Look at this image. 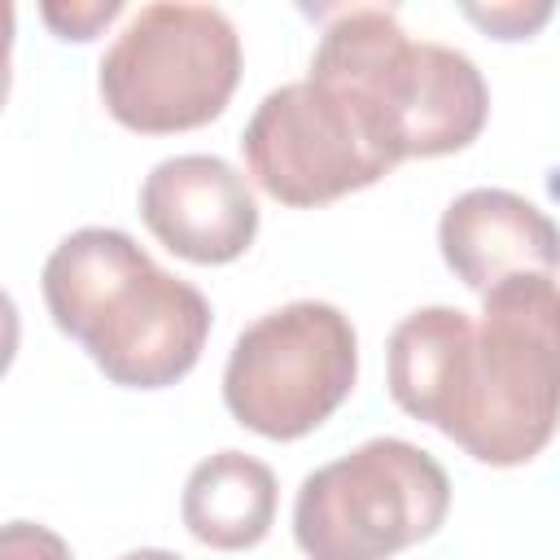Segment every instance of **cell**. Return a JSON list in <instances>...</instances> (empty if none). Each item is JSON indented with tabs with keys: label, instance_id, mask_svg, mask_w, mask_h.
I'll return each mask as SVG.
<instances>
[{
	"label": "cell",
	"instance_id": "obj_1",
	"mask_svg": "<svg viewBox=\"0 0 560 560\" xmlns=\"http://www.w3.org/2000/svg\"><path fill=\"white\" fill-rule=\"evenodd\" d=\"M389 398L490 468H521L560 429V280L481 293V315L420 306L385 341Z\"/></svg>",
	"mask_w": 560,
	"mask_h": 560
},
{
	"label": "cell",
	"instance_id": "obj_11",
	"mask_svg": "<svg viewBox=\"0 0 560 560\" xmlns=\"http://www.w3.org/2000/svg\"><path fill=\"white\" fill-rule=\"evenodd\" d=\"M0 560H74L70 542L39 521H9L0 529Z\"/></svg>",
	"mask_w": 560,
	"mask_h": 560
},
{
	"label": "cell",
	"instance_id": "obj_7",
	"mask_svg": "<svg viewBox=\"0 0 560 560\" xmlns=\"http://www.w3.org/2000/svg\"><path fill=\"white\" fill-rule=\"evenodd\" d=\"M249 179L280 206L315 210L394 171L363 114L315 79L271 88L241 131Z\"/></svg>",
	"mask_w": 560,
	"mask_h": 560
},
{
	"label": "cell",
	"instance_id": "obj_10",
	"mask_svg": "<svg viewBox=\"0 0 560 560\" xmlns=\"http://www.w3.org/2000/svg\"><path fill=\"white\" fill-rule=\"evenodd\" d=\"M276 503V472L262 459L228 446L206 455L188 472L179 494V521L210 551H249L271 534Z\"/></svg>",
	"mask_w": 560,
	"mask_h": 560
},
{
	"label": "cell",
	"instance_id": "obj_6",
	"mask_svg": "<svg viewBox=\"0 0 560 560\" xmlns=\"http://www.w3.org/2000/svg\"><path fill=\"white\" fill-rule=\"evenodd\" d=\"M359 381V337L319 298L284 302L241 328L223 368V407L267 442L315 433Z\"/></svg>",
	"mask_w": 560,
	"mask_h": 560
},
{
	"label": "cell",
	"instance_id": "obj_12",
	"mask_svg": "<svg viewBox=\"0 0 560 560\" xmlns=\"http://www.w3.org/2000/svg\"><path fill=\"white\" fill-rule=\"evenodd\" d=\"M464 18L494 39H529L542 22H551V4H464Z\"/></svg>",
	"mask_w": 560,
	"mask_h": 560
},
{
	"label": "cell",
	"instance_id": "obj_13",
	"mask_svg": "<svg viewBox=\"0 0 560 560\" xmlns=\"http://www.w3.org/2000/svg\"><path fill=\"white\" fill-rule=\"evenodd\" d=\"M39 13H44V22L57 31V39H74V44H83V39H96V31H101V26H109V22L122 13V4H118V0H92V4H44Z\"/></svg>",
	"mask_w": 560,
	"mask_h": 560
},
{
	"label": "cell",
	"instance_id": "obj_14",
	"mask_svg": "<svg viewBox=\"0 0 560 560\" xmlns=\"http://www.w3.org/2000/svg\"><path fill=\"white\" fill-rule=\"evenodd\" d=\"M118 560H184V556H175L166 547H136V551H122Z\"/></svg>",
	"mask_w": 560,
	"mask_h": 560
},
{
	"label": "cell",
	"instance_id": "obj_8",
	"mask_svg": "<svg viewBox=\"0 0 560 560\" xmlns=\"http://www.w3.org/2000/svg\"><path fill=\"white\" fill-rule=\"evenodd\" d=\"M140 219L162 249L197 267L236 262L258 236L254 188L219 153L162 158L140 184Z\"/></svg>",
	"mask_w": 560,
	"mask_h": 560
},
{
	"label": "cell",
	"instance_id": "obj_4",
	"mask_svg": "<svg viewBox=\"0 0 560 560\" xmlns=\"http://www.w3.org/2000/svg\"><path fill=\"white\" fill-rule=\"evenodd\" d=\"M241 35L214 4H140L96 66L105 114L140 136L214 122L241 83Z\"/></svg>",
	"mask_w": 560,
	"mask_h": 560
},
{
	"label": "cell",
	"instance_id": "obj_3",
	"mask_svg": "<svg viewBox=\"0 0 560 560\" xmlns=\"http://www.w3.org/2000/svg\"><path fill=\"white\" fill-rule=\"evenodd\" d=\"M306 79L341 92L394 166L459 153L490 118L477 61L451 44L411 39L385 4L337 9L319 31Z\"/></svg>",
	"mask_w": 560,
	"mask_h": 560
},
{
	"label": "cell",
	"instance_id": "obj_5",
	"mask_svg": "<svg viewBox=\"0 0 560 560\" xmlns=\"http://www.w3.org/2000/svg\"><path fill=\"white\" fill-rule=\"evenodd\" d=\"M446 512L451 477L424 446L368 438L302 477L293 542L306 560H394L433 538Z\"/></svg>",
	"mask_w": 560,
	"mask_h": 560
},
{
	"label": "cell",
	"instance_id": "obj_2",
	"mask_svg": "<svg viewBox=\"0 0 560 560\" xmlns=\"http://www.w3.org/2000/svg\"><path fill=\"white\" fill-rule=\"evenodd\" d=\"M39 293L52 324L122 389L184 381L210 337L206 293L158 267L118 228L61 236L44 258Z\"/></svg>",
	"mask_w": 560,
	"mask_h": 560
},
{
	"label": "cell",
	"instance_id": "obj_9",
	"mask_svg": "<svg viewBox=\"0 0 560 560\" xmlns=\"http://www.w3.org/2000/svg\"><path fill=\"white\" fill-rule=\"evenodd\" d=\"M442 262L472 293L521 276H560V228L512 188H468L438 219Z\"/></svg>",
	"mask_w": 560,
	"mask_h": 560
}]
</instances>
